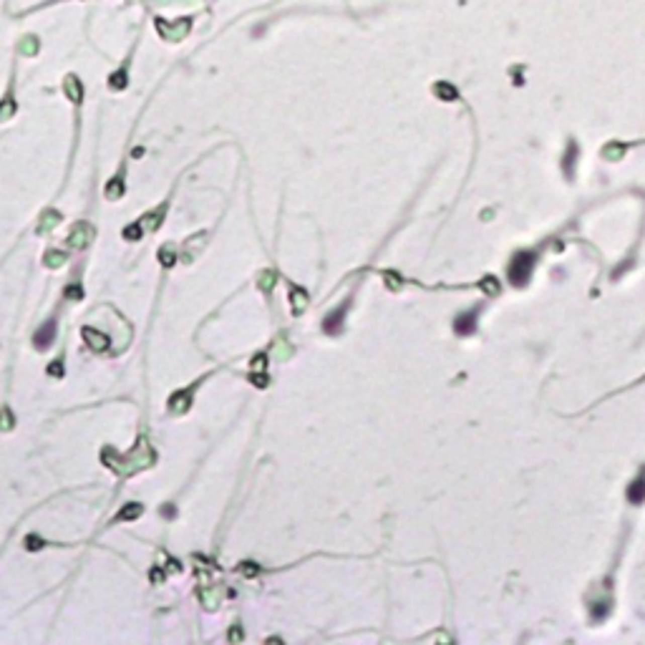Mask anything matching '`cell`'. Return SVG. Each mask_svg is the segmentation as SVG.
<instances>
[{"label":"cell","mask_w":645,"mask_h":645,"mask_svg":"<svg viewBox=\"0 0 645 645\" xmlns=\"http://www.w3.org/2000/svg\"><path fill=\"white\" fill-rule=\"evenodd\" d=\"M101 459H104V464L109 467V469H114L116 474H121V477H126V474H134V472H139V469H146V467H151L154 464V451L149 449V444L141 439L139 444H136V449H134V454H129V456H116V451L114 449H104V454H101Z\"/></svg>","instance_id":"6da1fadb"},{"label":"cell","mask_w":645,"mask_h":645,"mask_svg":"<svg viewBox=\"0 0 645 645\" xmlns=\"http://www.w3.org/2000/svg\"><path fill=\"white\" fill-rule=\"evenodd\" d=\"M91 240H94V227L86 225V222H78V225L68 232V242H71V247H76V250H83Z\"/></svg>","instance_id":"7a4b0ae2"},{"label":"cell","mask_w":645,"mask_h":645,"mask_svg":"<svg viewBox=\"0 0 645 645\" xmlns=\"http://www.w3.org/2000/svg\"><path fill=\"white\" fill-rule=\"evenodd\" d=\"M81 335H83L86 345H88L91 350H96V353H104V350L109 348V338H106L104 333H99L96 328H83Z\"/></svg>","instance_id":"3957f363"},{"label":"cell","mask_w":645,"mask_h":645,"mask_svg":"<svg viewBox=\"0 0 645 645\" xmlns=\"http://www.w3.org/2000/svg\"><path fill=\"white\" fill-rule=\"evenodd\" d=\"M189 406H192V393L189 391H179V393H174L171 398H169V411L171 413H187L189 411Z\"/></svg>","instance_id":"277c9868"},{"label":"cell","mask_w":645,"mask_h":645,"mask_svg":"<svg viewBox=\"0 0 645 645\" xmlns=\"http://www.w3.org/2000/svg\"><path fill=\"white\" fill-rule=\"evenodd\" d=\"M53 335H56V323H53V320H46V325L36 333L33 340H36V345H38L41 350H46V348L53 343Z\"/></svg>","instance_id":"5b68a950"},{"label":"cell","mask_w":645,"mask_h":645,"mask_svg":"<svg viewBox=\"0 0 645 645\" xmlns=\"http://www.w3.org/2000/svg\"><path fill=\"white\" fill-rule=\"evenodd\" d=\"M305 308H308V293L300 290V288H293L290 290V310H293V315H300Z\"/></svg>","instance_id":"8992f818"},{"label":"cell","mask_w":645,"mask_h":645,"mask_svg":"<svg viewBox=\"0 0 645 645\" xmlns=\"http://www.w3.org/2000/svg\"><path fill=\"white\" fill-rule=\"evenodd\" d=\"M199 597H202L204 607H217V605H220V597H222V587L214 585V590H209V587L204 585L202 592H199Z\"/></svg>","instance_id":"52a82bcc"},{"label":"cell","mask_w":645,"mask_h":645,"mask_svg":"<svg viewBox=\"0 0 645 645\" xmlns=\"http://www.w3.org/2000/svg\"><path fill=\"white\" fill-rule=\"evenodd\" d=\"M345 308H348V305H340L335 313H330V315L325 318V323H323V330H325V333H338L340 320H343V315H345Z\"/></svg>","instance_id":"ba28073f"},{"label":"cell","mask_w":645,"mask_h":645,"mask_svg":"<svg viewBox=\"0 0 645 645\" xmlns=\"http://www.w3.org/2000/svg\"><path fill=\"white\" fill-rule=\"evenodd\" d=\"M58 222H61V214H58L56 209H46L43 217H41V225H38V232H48V230H53Z\"/></svg>","instance_id":"9c48e42d"},{"label":"cell","mask_w":645,"mask_h":645,"mask_svg":"<svg viewBox=\"0 0 645 645\" xmlns=\"http://www.w3.org/2000/svg\"><path fill=\"white\" fill-rule=\"evenodd\" d=\"M141 512H144V509H141V504H126V507L119 512V517H116V519H119V522H131V519H139V517H141Z\"/></svg>","instance_id":"30bf717a"},{"label":"cell","mask_w":645,"mask_h":645,"mask_svg":"<svg viewBox=\"0 0 645 645\" xmlns=\"http://www.w3.org/2000/svg\"><path fill=\"white\" fill-rule=\"evenodd\" d=\"M43 262H46L48 267H61V265L66 262V252H61V250H48L46 257H43Z\"/></svg>","instance_id":"8fae6325"},{"label":"cell","mask_w":645,"mask_h":645,"mask_svg":"<svg viewBox=\"0 0 645 645\" xmlns=\"http://www.w3.org/2000/svg\"><path fill=\"white\" fill-rule=\"evenodd\" d=\"M257 283H260V290H272L275 288V283H278V275L272 272V270H265V272H260V278H257Z\"/></svg>","instance_id":"7c38bea8"},{"label":"cell","mask_w":645,"mask_h":645,"mask_svg":"<svg viewBox=\"0 0 645 645\" xmlns=\"http://www.w3.org/2000/svg\"><path fill=\"white\" fill-rule=\"evenodd\" d=\"M159 262L164 265V267H171V265H176V252L166 245V247H161L159 250Z\"/></svg>","instance_id":"4fadbf2b"},{"label":"cell","mask_w":645,"mask_h":645,"mask_svg":"<svg viewBox=\"0 0 645 645\" xmlns=\"http://www.w3.org/2000/svg\"><path fill=\"white\" fill-rule=\"evenodd\" d=\"M13 426H16V418H13V413H11L8 408H3V411H0V431H11Z\"/></svg>","instance_id":"5bb4252c"},{"label":"cell","mask_w":645,"mask_h":645,"mask_svg":"<svg viewBox=\"0 0 645 645\" xmlns=\"http://www.w3.org/2000/svg\"><path fill=\"white\" fill-rule=\"evenodd\" d=\"M66 94H68L73 101H78V99H81V86H78V81H76L73 76H68V78H66Z\"/></svg>","instance_id":"9a60e30c"},{"label":"cell","mask_w":645,"mask_h":645,"mask_svg":"<svg viewBox=\"0 0 645 645\" xmlns=\"http://www.w3.org/2000/svg\"><path fill=\"white\" fill-rule=\"evenodd\" d=\"M121 192H124V184H121V179H114V181L106 187V197H109V199H116V197H121Z\"/></svg>","instance_id":"2e32d148"},{"label":"cell","mask_w":645,"mask_h":645,"mask_svg":"<svg viewBox=\"0 0 645 645\" xmlns=\"http://www.w3.org/2000/svg\"><path fill=\"white\" fill-rule=\"evenodd\" d=\"M290 355V348H288V343L280 338L278 343H275V348H272V358H288Z\"/></svg>","instance_id":"e0dca14e"},{"label":"cell","mask_w":645,"mask_h":645,"mask_svg":"<svg viewBox=\"0 0 645 645\" xmlns=\"http://www.w3.org/2000/svg\"><path fill=\"white\" fill-rule=\"evenodd\" d=\"M161 214H164V207L161 209H156L154 214H149V217H144V222H146V227H151V230H156L159 227V220H161Z\"/></svg>","instance_id":"ac0fdd59"},{"label":"cell","mask_w":645,"mask_h":645,"mask_svg":"<svg viewBox=\"0 0 645 645\" xmlns=\"http://www.w3.org/2000/svg\"><path fill=\"white\" fill-rule=\"evenodd\" d=\"M139 237H141V225H131V227H126V230H124V240L136 242Z\"/></svg>","instance_id":"d6986e66"},{"label":"cell","mask_w":645,"mask_h":645,"mask_svg":"<svg viewBox=\"0 0 645 645\" xmlns=\"http://www.w3.org/2000/svg\"><path fill=\"white\" fill-rule=\"evenodd\" d=\"M13 111H16V104L8 99L3 106H0V119H8V116H13Z\"/></svg>","instance_id":"ffe728a7"},{"label":"cell","mask_w":645,"mask_h":645,"mask_svg":"<svg viewBox=\"0 0 645 645\" xmlns=\"http://www.w3.org/2000/svg\"><path fill=\"white\" fill-rule=\"evenodd\" d=\"M81 295H83V293H81L78 285H68V288H66V298H68V300H81Z\"/></svg>","instance_id":"44dd1931"},{"label":"cell","mask_w":645,"mask_h":645,"mask_svg":"<svg viewBox=\"0 0 645 645\" xmlns=\"http://www.w3.org/2000/svg\"><path fill=\"white\" fill-rule=\"evenodd\" d=\"M48 373H51V376H56V378H61V376H63V365H61V360H56L53 365H48Z\"/></svg>","instance_id":"7402d4cb"},{"label":"cell","mask_w":645,"mask_h":645,"mask_svg":"<svg viewBox=\"0 0 645 645\" xmlns=\"http://www.w3.org/2000/svg\"><path fill=\"white\" fill-rule=\"evenodd\" d=\"M26 547H28V549H41L43 542H41L38 537H26Z\"/></svg>","instance_id":"603a6c76"},{"label":"cell","mask_w":645,"mask_h":645,"mask_svg":"<svg viewBox=\"0 0 645 645\" xmlns=\"http://www.w3.org/2000/svg\"><path fill=\"white\" fill-rule=\"evenodd\" d=\"M252 371H265V355H257L252 360Z\"/></svg>","instance_id":"cb8c5ba5"},{"label":"cell","mask_w":645,"mask_h":645,"mask_svg":"<svg viewBox=\"0 0 645 645\" xmlns=\"http://www.w3.org/2000/svg\"><path fill=\"white\" fill-rule=\"evenodd\" d=\"M252 383L260 386V388H265V386H267V376H252Z\"/></svg>","instance_id":"d4e9b609"},{"label":"cell","mask_w":645,"mask_h":645,"mask_svg":"<svg viewBox=\"0 0 645 645\" xmlns=\"http://www.w3.org/2000/svg\"><path fill=\"white\" fill-rule=\"evenodd\" d=\"M151 580H154V582H161V580H164V572H161L159 567H154V570H151Z\"/></svg>","instance_id":"484cf974"},{"label":"cell","mask_w":645,"mask_h":645,"mask_svg":"<svg viewBox=\"0 0 645 645\" xmlns=\"http://www.w3.org/2000/svg\"><path fill=\"white\" fill-rule=\"evenodd\" d=\"M242 572H245V575H247V577H250V575H255V572H257V567H255V565H250V562H245V567H242Z\"/></svg>","instance_id":"4316f807"},{"label":"cell","mask_w":645,"mask_h":645,"mask_svg":"<svg viewBox=\"0 0 645 645\" xmlns=\"http://www.w3.org/2000/svg\"><path fill=\"white\" fill-rule=\"evenodd\" d=\"M242 637V632H240V627H235V630H230V640H240Z\"/></svg>","instance_id":"83f0119b"},{"label":"cell","mask_w":645,"mask_h":645,"mask_svg":"<svg viewBox=\"0 0 645 645\" xmlns=\"http://www.w3.org/2000/svg\"><path fill=\"white\" fill-rule=\"evenodd\" d=\"M161 514H164V517H174L176 512H174V507H164V509H161Z\"/></svg>","instance_id":"f1b7e54d"}]
</instances>
